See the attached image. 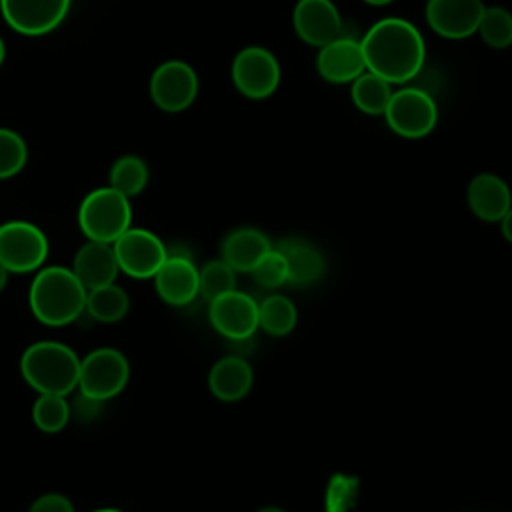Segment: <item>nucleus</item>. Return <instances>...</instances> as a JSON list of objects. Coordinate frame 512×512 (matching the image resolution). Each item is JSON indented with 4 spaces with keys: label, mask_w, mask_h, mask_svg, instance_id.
<instances>
[{
    "label": "nucleus",
    "mask_w": 512,
    "mask_h": 512,
    "mask_svg": "<svg viewBox=\"0 0 512 512\" xmlns=\"http://www.w3.org/2000/svg\"><path fill=\"white\" fill-rule=\"evenodd\" d=\"M230 290H236V272L222 260H210L198 268V292L210 302Z\"/></svg>",
    "instance_id": "nucleus-27"
},
{
    "label": "nucleus",
    "mask_w": 512,
    "mask_h": 512,
    "mask_svg": "<svg viewBox=\"0 0 512 512\" xmlns=\"http://www.w3.org/2000/svg\"><path fill=\"white\" fill-rule=\"evenodd\" d=\"M210 324L218 334L234 340H248L258 330V302L240 290H230L208 306Z\"/></svg>",
    "instance_id": "nucleus-12"
},
{
    "label": "nucleus",
    "mask_w": 512,
    "mask_h": 512,
    "mask_svg": "<svg viewBox=\"0 0 512 512\" xmlns=\"http://www.w3.org/2000/svg\"><path fill=\"white\" fill-rule=\"evenodd\" d=\"M78 226L88 240L112 244L132 226L130 198L112 186L88 192L78 208Z\"/></svg>",
    "instance_id": "nucleus-4"
},
{
    "label": "nucleus",
    "mask_w": 512,
    "mask_h": 512,
    "mask_svg": "<svg viewBox=\"0 0 512 512\" xmlns=\"http://www.w3.org/2000/svg\"><path fill=\"white\" fill-rule=\"evenodd\" d=\"M316 68L326 82H332V84L352 82L366 70L360 40L352 36H338L328 44L320 46Z\"/></svg>",
    "instance_id": "nucleus-16"
},
{
    "label": "nucleus",
    "mask_w": 512,
    "mask_h": 512,
    "mask_svg": "<svg viewBox=\"0 0 512 512\" xmlns=\"http://www.w3.org/2000/svg\"><path fill=\"white\" fill-rule=\"evenodd\" d=\"M28 160V146L24 138L10 130L0 128V180L16 176Z\"/></svg>",
    "instance_id": "nucleus-29"
},
{
    "label": "nucleus",
    "mask_w": 512,
    "mask_h": 512,
    "mask_svg": "<svg viewBox=\"0 0 512 512\" xmlns=\"http://www.w3.org/2000/svg\"><path fill=\"white\" fill-rule=\"evenodd\" d=\"M482 40L496 50L508 48L512 42V16L502 6H488L480 18L478 30Z\"/></svg>",
    "instance_id": "nucleus-28"
},
{
    "label": "nucleus",
    "mask_w": 512,
    "mask_h": 512,
    "mask_svg": "<svg viewBox=\"0 0 512 512\" xmlns=\"http://www.w3.org/2000/svg\"><path fill=\"white\" fill-rule=\"evenodd\" d=\"M232 82L242 96L264 100L272 96L280 84V64L270 50L246 46L232 62Z\"/></svg>",
    "instance_id": "nucleus-9"
},
{
    "label": "nucleus",
    "mask_w": 512,
    "mask_h": 512,
    "mask_svg": "<svg viewBox=\"0 0 512 512\" xmlns=\"http://www.w3.org/2000/svg\"><path fill=\"white\" fill-rule=\"evenodd\" d=\"M8 276H10V272L0 264V294L6 288V284H8Z\"/></svg>",
    "instance_id": "nucleus-34"
},
{
    "label": "nucleus",
    "mask_w": 512,
    "mask_h": 512,
    "mask_svg": "<svg viewBox=\"0 0 512 512\" xmlns=\"http://www.w3.org/2000/svg\"><path fill=\"white\" fill-rule=\"evenodd\" d=\"M70 270L86 288V292L114 282L120 272L112 244L94 240H88L76 250Z\"/></svg>",
    "instance_id": "nucleus-17"
},
{
    "label": "nucleus",
    "mask_w": 512,
    "mask_h": 512,
    "mask_svg": "<svg viewBox=\"0 0 512 512\" xmlns=\"http://www.w3.org/2000/svg\"><path fill=\"white\" fill-rule=\"evenodd\" d=\"M26 512H76L74 504L68 496L60 494V492H46L40 494Z\"/></svg>",
    "instance_id": "nucleus-32"
},
{
    "label": "nucleus",
    "mask_w": 512,
    "mask_h": 512,
    "mask_svg": "<svg viewBox=\"0 0 512 512\" xmlns=\"http://www.w3.org/2000/svg\"><path fill=\"white\" fill-rule=\"evenodd\" d=\"M198 94V76L182 60L162 62L150 78V96L164 112L186 110Z\"/></svg>",
    "instance_id": "nucleus-10"
},
{
    "label": "nucleus",
    "mask_w": 512,
    "mask_h": 512,
    "mask_svg": "<svg viewBox=\"0 0 512 512\" xmlns=\"http://www.w3.org/2000/svg\"><path fill=\"white\" fill-rule=\"evenodd\" d=\"M350 94H352V102L360 112L370 116H382L390 102L392 88H390V82H386L378 74L364 70L358 78L352 80Z\"/></svg>",
    "instance_id": "nucleus-23"
},
{
    "label": "nucleus",
    "mask_w": 512,
    "mask_h": 512,
    "mask_svg": "<svg viewBox=\"0 0 512 512\" xmlns=\"http://www.w3.org/2000/svg\"><path fill=\"white\" fill-rule=\"evenodd\" d=\"M484 8L482 0H428L426 20L436 34L460 40L478 30Z\"/></svg>",
    "instance_id": "nucleus-14"
},
{
    "label": "nucleus",
    "mask_w": 512,
    "mask_h": 512,
    "mask_svg": "<svg viewBox=\"0 0 512 512\" xmlns=\"http://www.w3.org/2000/svg\"><path fill=\"white\" fill-rule=\"evenodd\" d=\"M366 4H372V6H384V4H390L392 0H364Z\"/></svg>",
    "instance_id": "nucleus-37"
},
{
    "label": "nucleus",
    "mask_w": 512,
    "mask_h": 512,
    "mask_svg": "<svg viewBox=\"0 0 512 512\" xmlns=\"http://www.w3.org/2000/svg\"><path fill=\"white\" fill-rule=\"evenodd\" d=\"M256 512H286V510L280 508V506H262V508H258Z\"/></svg>",
    "instance_id": "nucleus-35"
},
{
    "label": "nucleus",
    "mask_w": 512,
    "mask_h": 512,
    "mask_svg": "<svg viewBox=\"0 0 512 512\" xmlns=\"http://www.w3.org/2000/svg\"><path fill=\"white\" fill-rule=\"evenodd\" d=\"M256 284L262 288H278L288 282V264L278 248H270L250 270Z\"/></svg>",
    "instance_id": "nucleus-30"
},
{
    "label": "nucleus",
    "mask_w": 512,
    "mask_h": 512,
    "mask_svg": "<svg viewBox=\"0 0 512 512\" xmlns=\"http://www.w3.org/2000/svg\"><path fill=\"white\" fill-rule=\"evenodd\" d=\"M162 266L152 276L156 294L170 306L190 304L198 292V268L186 250H170Z\"/></svg>",
    "instance_id": "nucleus-13"
},
{
    "label": "nucleus",
    "mask_w": 512,
    "mask_h": 512,
    "mask_svg": "<svg viewBox=\"0 0 512 512\" xmlns=\"http://www.w3.org/2000/svg\"><path fill=\"white\" fill-rule=\"evenodd\" d=\"M4 58H6V44H4V40L0 36V66L4 64Z\"/></svg>",
    "instance_id": "nucleus-36"
},
{
    "label": "nucleus",
    "mask_w": 512,
    "mask_h": 512,
    "mask_svg": "<svg viewBox=\"0 0 512 512\" xmlns=\"http://www.w3.org/2000/svg\"><path fill=\"white\" fill-rule=\"evenodd\" d=\"M510 216H512V214L508 212V214L500 220V222H502V232H504V238H506V240H512V234H510Z\"/></svg>",
    "instance_id": "nucleus-33"
},
{
    "label": "nucleus",
    "mask_w": 512,
    "mask_h": 512,
    "mask_svg": "<svg viewBox=\"0 0 512 512\" xmlns=\"http://www.w3.org/2000/svg\"><path fill=\"white\" fill-rule=\"evenodd\" d=\"M270 248V238L262 230L244 226L226 234L220 246V258L234 272H250Z\"/></svg>",
    "instance_id": "nucleus-20"
},
{
    "label": "nucleus",
    "mask_w": 512,
    "mask_h": 512,
    "mask_svg": "<svg viewBox=\"0 0 512 512\" xmlns=\"http://www.w3.org/2000/svg\"><path fill=\"white\" fill-rule=\"evenodd\" d=\"M148 184V166L138 156H120L110 168V184L114 190L132 198L140 194Z\"/></svg>",
    "instance_id": "nucleus-26"
},
{
    "label": "nucleus",
    "mask_w": 512,
    "mask_h": 512,
    "mask_svg": "<svg viewBox=\"0 0 512 512\" xmlns=\"http://www.w3.org/2000/svg\"><path fill=\"white\" fill-rule=\"evenodd\" d=\"M50 244L42 228L26 220L0 224V264L10 274L36 272L46 264Z\"/></svg>",
    "instance_id": "nucleus-6"
},
{
    "label": "nucleus",
    "mask_w": 512,
    "mask_h": 512,
    "mask_svg": "<svg viewBox=\"0 0 512 512\" xmlns=\"http://www.w3.org/2000/svg\"><path fill=\"white\" fill-rule=\"evenodd\" d=\"M130 380V362L128 358L110 346L96 348L80 358L78 370V386L86 396L96 400H110L118 396Z\"/></svg>",
    "instance_id": "nucleus-5"
},
{
    "label": "nucleus",
    "mask_w": 512,
    "mask_h": 512,
    "mask_svg": "<svg viewBox=\"0 0 512 512\" xmlns=\"http://www.w3.org/2000/svg\"><path fill=\"white\" fill-rule=\"evenodd\" d=\"M120 272L136 280H148L166 260V244L150 230L128 228L112 242Z\"/></svg>",
    "instance_id": "nucleus-8"
},
{
    "label": "nucleus",
    "mask_w": 512,
    "mask_h": 512,
    "mask_svg": "<svg viewBox=\"0 0 512 512\" xmlns=\"http://www.w3.org/2000/svg\"><path fill=\"white\" fill-rule=\"evenodd\" d=\"M296 34L310 46H324L342 36V18L332 0H298L292 14Z\"/></svg>",
    "instance_id": "nucleus-15"
},
{
    "label": "nucleus",
    "mask_w": 512,
    "mask_h": 512,
    "mask_svg": "<svg viewBox=\"0 0 512 512\" xmlns=\"http://www.w3.org/2000/svg\"><path fill=\"white\" fill-rule=\"evenodd\" d=\"M86 288L66 266L52 264L36 270L28 288L32 316L44 326L74 324L84 310Z\"/></svg>",
    "instance_id": "nucleus-2"
},
{
    "label": "nucleus",
    "mask_w": 512,
    "mask_h": 512,
    "mask_svg": "<svg viewBox=\"0 0 512 512\" xmlns=\"http://www.w3.org/2000/svg\"><path fill=\"white\" fill-rule=\"evenodd\" d=\"M74 398L70 404V420L74 418L76 422H82V424H88V422H94L96 418H100L102 410H104V402L102 400H96L92 396H86L82 394L80 390H74Z\"/></svg>",
    "instance_id": "nucleus-31"
},
{
    "label": "nucleus",
    "mask_w": 512,
    "mask_h": 512,
    "mask_svg": "<svg viewBox=\"0 0 512 512\" xmlns=\"http://www.w3.org/2000/svg\"><path fill=\"white\" fill-rule=\"evenodd\" d=\"M274 248H278L288 264V282L294 286H310L324 274L322 252L304 238H284Z\"/></svg>",
    "instance_id": "nucleus-21"
},
{
    "label": "nucleus",
    "mask_w": 512,
    "mask_h": 512,
    "mask_svg": "<svg viewBox=\"0 0 512 512\" xmlns=\"http://www.w3.org/2000/svg\"><path fill=\"white\" fill-rule=\"evenodd\" d=\"M468 206L484 222H500L510 212L508 184L496 174H478L468 184Z\"/></svg>",
    "instance_id": "nucleus-18"
},
{
    "label": "nucleus",
    "mask_w": 512,
    "mask_h": 512,
    "mask_svg": "<svg viewBox=\"0 0 512 512\" xmlns=\"http://www.w3.org/2000/svg\"><path fill=\"white\" fill-rule=\"evenodd\" d=\"M72 0H0L4 22L18 34L42 36L60 26Z\"/></svg>",
    "instance_id": "nucleus-11"
},
{
    "label": "nucleus",
    "mask_w": 512,
    "mask_h": 512,
    "mask_svg": "<svg viewBox=\"0 0 512 512\" xmlns=\"http://www.w3.org/2000/svg\"><path fill=\"white\" fill-rule=\"evenodd\" d=\"M298 312L294 302L284 294L266 296L258 304V328L270 336H286L294 330Z\"/></svg>",
    "instance_id": "nucleus-24"
},
{
    "label": "nucleus",
    "mask_w": 512,
    "mask_h": 512,
    "mask_svg": "<svg viewBox=\"0 0 512 512\" xmlns=\"http://www.w3.org/2000/svg\"><path fill=\"white\" fill-rule=\"evenodd\" d=\"M368 72L390 84L412 80L426 58V44L420 30L404 18H382L368 28L360 40Z\"/></svg>",
    "instance_id": "nucleus-1"
},
{
    "label": "nucleus",
    "mask_w": 512,
    "mask_h": 512,
    "mask_svg": "<svg viewBox=\"0 0 512 512\" xmlns=\"http://www.w3.org/2000/svg\"><path fill=\"white\" fill-rule=\"evenodd\" d=\"M78 370V354L58 340L32 342L20 356V376L38 394H72L78 386Z\"/></svg>",
    "instance_id": "nucleus-3"
},
{
    "label": "nucleus",
    "mask_w": 512,
    "mask_h": 512,
    "mask_svg": "<svg viewBox=\"0 0 512 512\" xmlns=\"http://www.w3.org/2000/svg\"><path fill=\"white\" fill-rule=\"evenodd\" d=\"M32 422L40 432L56 434L70 422L68 396L60 394H38L32 404Z\"/></svg>",
    "instance_id": "nucleus-25"
},
{
    "label": "nucleus",
    "mask_w": 512,
    "mask_h": 512,
    "mask_svg": "<svg viewBox=\"0 0 512 512\" xmlns=\"http://www.w3.org/2000/svg\"><path fill=\"white\" fill-rule=\"evenodd\" d=\"M84 310L94 322L112 324L122 320L130 310V298L122 286L116 282L92 288L86 292Z\"/></svg>",
    "instance_id": "nucleus-22"
},
{
    "label": "nucleus",
    "mask_w": 512,
    "mask_h": 512,
    "mask_svg": "<svg viewBox=\"0 0 512 512\" xmlns=\"http://www.w3.org/2000/svg\"><path fill=\"white\" fill-rule=\"evenodd\" d=\"M92 512H124V510H118V508H98V510H92Z\"/></svg>",
    "instance_id": "nucleus-38"
},
{
    "label": "nucleus",
    "mask_w": 512,
    "mask_h": 512,
    "mask_svg": "<svg viewBox=\"0 0 512 512\" xmlns=\"http://www.w3.org/2000/svg\"><path fill=\"white\" fill-rule=\"evenodd\" d=\"M384 116L396 134L404 138H422L434 130L438 108L428 92L408 86L392 92Z\"/></svg>",
    "instance_id": "nucleus-7"
},
{
    "label": "nucleus",
    "mask_w": 512,
    "mask_h": 512,
    "mask_svg": "<svg viewBox=\"0 0 512 512\" xmlns=\"http://www.w3.org/2000/svg\"><path fill=\"white\" fill-rule=\"evenodd\" d=\"M254 382L252 366L240 354H230L214 362L208 372V388L222 402L242 400Z\"/></svg>",
    "instance_id": "nucleus-19"
}]
</instances>
